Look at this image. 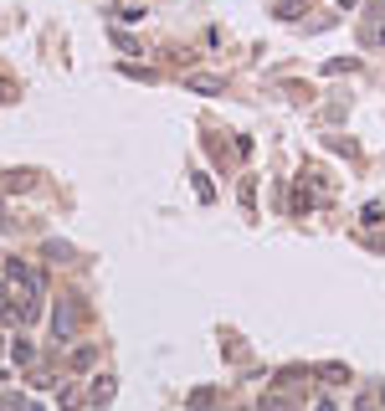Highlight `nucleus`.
<instances>
[{"mask_svg":"<svg viewBox=\"0 0 385 411\" xmlns=\"http://www.w3.org/2000/svg\"><path fill=\"white\" fill-rule=\"evenodd\" d=\"M6 273H10V283H21V288H26V293H36V273L26 268V262H10Z\"/></svg>","mask_w":385,"mask_h":411,"instance_id":"obj_1","label":"nucleus"}]
</instances>
